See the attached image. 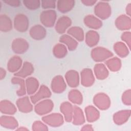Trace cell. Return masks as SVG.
<instances>
[{
  "instance_id": "37",
  "label": "cell",
  "mask_w": 131,
  "mask_h": 131,
  "mask_svg": "<svg viewBox=\"0 0 131 131\" xmlns=\"http://www.w3.org/2000/svg\"><path fill=\"white\" fill-rule=\"evenodd\" d=\"M53 54L57 58H64L68 53L67 47L62 43L56 44L53 48Z\"/></svg>"
},
{
  "instance_id": "30",
  "label": "cell",
  "mask_w": 131,
  "mask_h": 131,
  "mask_svg": "<svg viewBox=\"0 0 131 131\" xmlns=\"http://www.w3.org/2000/svg\"><path fill=\"white\" fill-rule=\"evenodd\" d=\"M85 121V119L82 110L79 106L74 105L72 121V123L75 125H80L83 124Z\"/></svg>"
},
{
  "instance_id": "15",
  "label": "cell",
  "mask_w": 131,
  "mask_h": 131,
  "mask_svg": "<svg viewBox=\"0 0 131 131\" xmlns=\"http://www.w3.org/2000/svg\"><path fill=\"white\" fill-rule=\"evenodd\" d=\"M64 78L66 83L71 88H76L79 84L80 76L78 72L76 70H70L67 71Z\"/></svg>"
},
{
  "instance_id": "5",
  "label": "cell",
  "mask_w": 131,
  "mask_h": 131,
  "mask_svg": "<svg viewBox=\"0 0 131 131\" xmlns=\"http://www.w3.org/2000/svg\"><path fill=\"white\" fill-rule=\"evenodd\" d=\"M42 121L51 127H56L63 124L64 117L60 113H53L44 115L42 117Z\"/></svg>"
},
{
  "instance_id": "4",
  "label": "cell",
  "mask_w": 131,
  "mask_h": 131,
  "mask_svg": "<svg viewBox=\"0 0 131 131\" xmlns=\"http://www.w3.org/2000/svg\"><path fill=\"white\" fill-rule=\"evenodd\" d=\"M54 108V103L50 99L41 100L35 104V112L39 116H44L50 113Z\"/></svg>"
},
{
  "instance_id": "18",
  "label": "cell",
  "mask_w": 131,
  "mask_h": 131,
  "mask_svg": "<svg viewBox=\"0 0 131 131\" xmlns=\"http://www.w3.org/2000/svg\"><path fill=\"white\" fill-rule=\"evenodd\" d=\"M73 110L74 106L70 102H63L60 105V111L63 115L65 121L68 122H71L72 121Z\"/></svg>"
},
{
  "instance_id": "43",
  "label": "cell",
  "mask_w": 131,
  "mask_h": 131,
  "mask_svg": "<svg viewBox=\"0 0 131 131\" xmlns=\"http://www.w3.org/2000/svg\"><path fill=\"white\" fill-rule=\"evenodd\" d=\"M3 2L13 7H18L21 3V2L19 0H4Z\"/></svg>"
},
{
  "instance_id": "46",
  "label": "cell",
  "mask_w": 131,
  "mask_h": 131,
  "mask_svg": "<svg viewBox=\"0 0 131 131\" xmlns=\"http://www.w3.org/2000/svg\"><path fill=\"white\" fill-rule=\"evenodd\" d=\"M125 12L126 15L130 17L131 15V3H128L125 8Z\"/></svg>"
},
{
  "instance_id": "16",
  "label": "cell",
  "mask_w": 131,
  "mask_h": 131,
  "mask_svg": "<svg viewBox=\"0 0 131 131\" xmlns=\"http://www.w3.org/2000/svg\"><path fill=\"white\" fill-rule=\"evenodd\" d=\"M29 34L31 37L36 40L44 39L47 35V31L43 26L41 25H35L29 30Z\"/></svg>"
},
{
  "instance_id": "27",
  "label": "cell",
  "mask_w": 131,
  "mask_h": 131,
  "mask_svg": "<svg viewBox=\"0 0 131 131\" xmlns=\"http://www.w3.org/2000/svg\"><path fill=\"white\" fill-rule=\"evenodd\" d=\"M85 43L89 47H93L96 46L100 39L99 34L95 30L88 31L84 35Z\"/></svg>"
},
{
  "instance_id": "6",
  "label": "cell",
  "mask_w": 131,
  "mask_h": 131,
  "mask_svg": "<svg viewBox=\"0 0 131 131\" xmlns=\"http://www.w3.org/2000/svg\"><path fill=\"white\" fill-rule=\"evenodd\" d=\"M93 103L98 109L105 111L110 108L111 101L109 96L104 93H98L93 98Z\"/></svg>"
},
{
  "instance_id": "8",
  "label": "cell",
  "mask_w": 131,
  "mask_h": 131,
  "mask_svg": "<svg viewBox=\"0 0 131 131\" xmlns=\"http://www.w3.org/2000/svg\"><path fill=\"white\" fill-rule=\"evenodd\" d=\"M51 95L52 93L49 88L47 85L42 84L34 94L30 96V98L32 103L35 104L41 100L50 98Z\"/></svg>"
},
{
  "instance_id": "29",
  "label": "cell",
  "mask_w": 131,
  "mask_h": 131,
  "mask_svg": "<svg viewBox=\"0 0 131 131\" xmlns=\"http://www.w3.org/2000/svg\"><path fill=\"white\" fill-rule=\"evenodd\" d=\"M75 4L74 0H58L56 2V7L59 12L66 13L72 10Z\"/></svg>"
},
{
  "instance_id": "31",
  "label": "cell",
  "mask_w": 131,
  "mask_h": 131,
  "mask_svg": "<svg viewBox=\"0 0 131 131\" xmlns=\"http://www.w3.org/2000/svg\"><path fill=\"white\" fill-rule=\"evenodd\" d=\"M114 50L116 54L120 57L125 58L129 53V49L127 46L122 41L116 42L114 45Z\"/></svg>"
},
{
  "instance_id": "9",
  "label": "cell",
  "mask_w": 131,
  "mask_h": 131,
  "mask_svg": "<svg viewBox=\"0 0 131 131\" xmlns=\"http://www.w3.org/2000/svg\"><path fill=\"white\" fill-rule=\"evenodd\" d=\"M29 48V43L23 38H15L12 42L11 49L16 54H22L26 52Z\"/></svg>"
},
{
  "instance_id": "41",
  "label": "cell",
  "mask_w": 131,
  "mask_h": 131,
  "mask_svg": "<svg viewBox=\"0 0 131 131\" xmlns=\"http://www.w3.org/2000/svg\"><path fill=\"white\" fill-rule=\"evenodd\" d=\"M131 90L128 89L125 91L122 95L121 100L122 103L128 106H130L131 104Z\"/></svg>"
},
{
  "instance_id": "45",
  "label": "cell",
  "mask_w": 131,
  "mask_h": 131,
  "mask_svg": "<svg viewBox=\"0 0 131 131\" xmlns=\"http://www.w3.org/2000/svg\"><path fill=\"white\" fill-rule=\"evenodd\" d=\"M81 130H93L94 129L91 124H86L82 126V127L81 128Z\"/></svg>"
},
{
  "instance_id": "33",
  "label": "cell",
  "mask_w": 131,
  "mask_h": 131,
  "mask_svg": "<svg viewBox=\"0 0 131 131\" xmlns=\"http://www.w3.org/2000/svg\"><path fill=\"white\" fill-rule=\"evenodd\" d=\"M67 33L77 41H82L84 39V33L83 30L80 27L73 26L68 29Z\"/></svg>"
},
{
  "instance_id": "32",
  "label": "cell",
  "mask_w": 131,
  "mask_h": 131,
  "mask_svg": "<svg viewBox=\"0 0 131 131\" xmlns=\"http://www.w3.org/2000/svg\"><path fill=\"white\" fill-rule=\"evenodd\" d=\"M11 82L13 84L19 85V88L16 91V94L19 97L25 96L27 93L26 82L24 78L17 76H14L12 78Z\"/></svg>"
},
{
  "instance_id": "25",
  "label": "cell",
  "mask_w": 131,
  "mask_h": 131,
  "mask_svg": "<svg viewBox=\"0 0 131 131\" xmlns=\"http://www.w3.org/2000/svg\"><path fill=\"white\" fill-rule=\"evenodd\" d=\"M25 82L27 93L30 96L34 94L39 88V82L35 77H27L25 80Z\"/></svg>"
},
{
  "instance_id": "48",
  "label": "cell",
  "mask_w": 131,
  "mask_h": 131,
  "mask_svg": "<svg viewBox=\"0 0 131 131\" xmlns=\"http://www.w3.org/2000/svg\"><path fill=\"white\" fill-rule=\"evenodd\" d=\"M16 130H28L29 129L28 128L24 127V126H21L20 127H18V128H16Z\"/></svg>"
},
{
  "instance_id": "44",
  "label": "cell",
  "mask_w": 131,
  "mask_h": 131,
  "mask_svg": "<svg viewBox=\"0 0 131 131\" xmlns=\"http://www.w3.org/2000/svg\"><path fill=\"white\" fill-rule=\"evenodd\" d=\"M81 2L86 6H92L96 4L97 1L94 0H81Z\"/></svg>"
},
{
  "instance_id": "39",
  "label": "cell",
  "mask_w": 131,
  "mask_h": 131,
  "mask_svg": "<svg viewBox=\"0 0 131 131\" xmlns=\"http://www.w3.org/2000/svg\"><path fill=\"white\" fill-rule=\"evenodd\" d=\"M32 129L34 131H46L48 130V126H47L46 124L45 123L43 122H41L40 121L37 120L34 122L32 126Z\"/></svg>"
},
{
  "instance_id": "23",
  "label": "cell",
  "mask_w": 131,
  "mask_h": 131,
  "mask_svg": "<svg viewBox=\"0 0 131 131\" xmlns=\"http://www.w3.org/2000/svg\"><path fill=\"white\" fill-rule=\"evenodd\" d=\"M34 70L33 65L31 62L26 61L23 63L20 69L18 72H16L14 74V76L23 78H27L33 73Z\"/></svg>"
},
{
  "instance_id": "10",
  "label": "cell",
  "mask_w": 131,
  "mask_h": 131,
  "mask_svg": "<svg viewBox=\"0 0 131 131\" xmlns=\"http://www.w3.org/2000/svg\"><path fill=\"white\" fill-rule=\"evenodd\" d=\"M80 82L84 87H90L95 82V76L90 68H84L80 72Z\"/></svg>"
},
{
  "instance_id": "13",
  "label": "cell",
  "mask_w": 131,
  "mask_h": 131,
  "mask_svg": "<svg viewBox=\"0 0 131 131\" xmlns=\"http://www.w3.org/2000/svg\"><path fill=\"white\" fill-rule=\"evenodd\" d=\"M72 25L71 19L67 16L59 17L55 24V29L58 34H63Z\"/></svg>"
},
{
  "instance_id": "40",
  "label": "cell",
  "mask_w": 131,
  "mask_h": 131,
  "mask_svg": "<svg viewBox=\"0 0 131 131\" xmlns=\"http://www.w3.org/2000/svg\"><path fill=\"white\" fill-rule=\"evenodd\" d=\"M56 1L54 0H42L41 1V6L44 9H55L56 7Z\"/></svg>"
},
{
  "instance_id": "17",
  "label": "cell",
  "mask_w": 131,
  "mask_h": 131,
  "mask_svg": "<svg viewBox=\"0 0 131 131\" xmlns=\"http://www.w3.org/2000/svg\"><path fill=\"white\" fill-rule=\"evenodd\" d=\"M0 124L2 127L10 129H16L18 126V123L15 118L8 115L1 116Z\"/></svg>"
},
{
  "instance_id": "1",
  "label": "cell",
  "mask_w": 131,
  "mask_h": 131,
  "mask_svg": "<svg viewBox=\"0 0 131 131\" xmlns=\"http://www.w3.org/2000/svg\"><path fill=\"white\" fill-rule=\"evenodd\" d=\"M94 13L96 17L100 19H106L112 14V8L110 4L106 1L97 2L94 9Z\"/></svg>"
},
{
  "instance_id": "12",
  "label": "cell",
  "mask_w": 131,
  "mask_h": 131,
  "mask_svg": "<svg viewBox=\"0 0 131 131\" xmlns=\"http://www.w3.org/2000/svg\"><path fill=\"white\" fill-rule=\"evenodd\" d=\"M51 88L52 91L55 93H62L67 88L66 80L61 75H57L55 76L52 80Z\"/></svg>"
},
{
  "instance_id": "42",
  "label": "cell",
  "mask_w": 131,
  "mask_h": 131,
  "mask_svg": "<svg viewBox=\"0 0 131 131\" xmlns=\"http://www.w3.org/2000/svg\"><path fill=\"white\" fill-rule=\"evenodd\" d=\"M121 40L124 42L128 48L130 49V45H131V33L130 31H125L124 32L121 36Z\"/></svg>"
},
{
  "instance_id": "11",
  "label": "cell",
  "mask_w": 131,
  "mask_h": 131,
  "mask_svg": "<svg viewBox=\"0 0 131 131\" xmlns=\"http://www.w3.org/2000/svg\"><path fill=\"white\" fill-rule=\"evenodd\" d=\"M16 105L18 111L23 113H28L33 109V103L28 96H22L16 101Z\"/></svg>"
},
{
  "instance_id": "34",
  "label": "cell",
  "mask_w": 131,
  "mask_h": 131,
  "mask_svg": "<svg viewBox=\"0 0 131 131\" xmlns=\"http://www.w3.org/2000/svg\"><path fill=\"white\" fill-rule=\"evenodd\" d=\"M105 65L112 72H117L120 70L122 66L120 59L117 57H111L105 62Z\"/></svg>"
},
{
  "instance_id": "3",
  "label": "cell",
  "mask_w": 131,
  "mask_h": 131,
  "mask_svg": "<svg viewBox=\"0 0 131 131\" xmlns=\"http://www.w3.org/2000/svg\"><path fill=\"white\" fill-rule=\"evenodd\" d=\"M57 19L56 12L53 9L45 10L40 14V21L43 26L51 28L54 26Z\"/></svg>"
},
{
  "instance_id": "35",
  "label": "cell",
  "mask_w": 131,
  "mask_h": 131,
  "mask_svg": "<svg viewBox=\"0 0 131 131\" xmlns=\"http://www.w3.org/2000/svg\"><path fill=\"white\" fill-rule=\"evenodd\" d=\"M69 100L73 104L81 105L83 102V96L82 93L77 89H72L68 93Z\"/></svg>"
},
{
  "instance_id": "24",
  "label": "cell",
  "mask_w": 131,
  "mask_h": 131,
  "mask_svg": "<svg viewBox=\"0 0 131 131\" xmlns=\"http://www.w3.org/2000/svg\"><path fill=\"white\" fill-rule=\"evenodd\" d=\"M94 74L97 79L104 80L108 77L109 72L104 64L98 63L94 67Z\"/></svg>"
},
{
  "instance_id": "26",
  "label": "cell",
  "mask_w": 131,
  "mask_h": 131,
  "mask_svg": "<svg viewBox=\"0 0 131 131\" xmlns=\"http://www.w3.org/2000/svg\"><path fill=\"white\" fill-rule=\"evenodd\" d=\"M84 112L86 119L89 123H92L97 121L100 117V112L94 106H87L84 108Z\"/></svg>"
},
{
  "instance_id": "14",
  "label": "cell",
  "mask_w": 131,
  "mask_h": 131,
  "mask_svg": "<svg viewBox=\"0 0 131 131\" xmlns=\"http://www.w3.org/2000/svg\"><path fill=\"white\" fill-rule=\"evenodd\" d=\"M115 24L116 28L121 31H127L131 28L130 17L126 14L118 16L115 20Z\"/></svg>"
},
{
  "instance_id": "21",
  "label": "cell",
  "mask_w": 131,
  "mask_h": 131,
  "mask_svg": "<svg viewBox=\"0 0 131 131\" xmlns=\"http://www.w3.org/2000/svg\"><path fill=\"white\" fill-rule=\"evenodd\" d=\"M23 60L18 56L14 55L8 60L7 64V70L11 73L18 72L23 66Z\"/></svg>"
},
{
  "instance_id": "7",
  "label": "cell",
  "mask_w": 131,
  "mask_h": 131,
  "mask_svg": "<svg viewBox=\"0 0 131 131\" xmlns=\"http://www.w3.org/2000/svg\"><path fill=\"white\" fill-rule=\"evenodd\" d=\"M14 29L19 32L27 31L29 26V19L28 16L23 13H18L15 15L13 20Z\"/></svg>"
},
{
  "instance_id": "36",
  "label": "cell",
  "mask_w": 131,
  "mask_h": 131,
  "mask_svg": "<svg viewBox=\"0 0 131 131\" xmlns=\"http://www.w3.org/2000/svg\"><path fill=\"white\" fill-rule=\"evenodd\" d=\"M12 21L10 18L6 14L0 15V30L2 32H7L12 30Z\"/></svg>"
},
{
  "instance_id": "28",
  "label": "cell",
  "mask_w": 131,
  "mask_h": 131,
  "mask_svg": "<svg viewBox=\"0 0 131 131\" xmlns=\"http://www.w3.org/2000/svg\"><path fill=\"white\" fill-rule=\"evenodd\" d=\"M59 42L64 44L69 51H73L76 49L78 41L69 34H63L59 38Z\"/></svg>"
},
{
  "instance_id": "2",
  "label": "cell",
  "mask_w": 131,
  "mask_h": 131,
  "mask_svg": "<svg viewBox=\"0 0 131 131\" xmlns=\"http://www.w3.org/2000/svg\"><path fill=\"white\" fill-rule=\"evenodd\" d=\"M91 56L94 61L101 62L112 57L113 53L105 48L97 47L92 50Z\"/></svg>"
},
{
  "instance_id": "47",
  "label": "cell",
  "mask_w": 131,
  "mask_h": 131,
  "mask_svg": "<svg viewBox=\"0 0 131 131\" xmlns=\"http://www.w3.org/2000/svg\"><path fill=\"white\" fill-rule=\"evenodd\" d=\"M6 71L5 69L3 68H0V79L2 80L5 78L6 75Z\"/></svg>"
},
{
  "instance_id": "22",
  "label": "cell",
  "mask_w": 131,
  "mask_h": 131,
  "mask_svg": "<svg viewBox=\"0 0 131 131\" xmlns=\"http://www.w3.org/2000/svg\"><path fill=\"white\" fill-rule=\"evenodd\" d=\"M0 111L4 115H12L17 112V107L10 100L4 99L1 101Z\"/></svg>"
},
{
  "instance_id": "19",
  "label": "cell",
  "mask_w": 131,
  "mask_h": 131,
  "mask_svg": "<svg viewBox=\"0 0 131 131\" xmlns=\"http://www.w3.org/2000/svg\"><path fill=\"white\" fill-rule=\"evenodd\" d=\"M83 22L86 26L93 30L99 29L103 25L101 20L92 14L86 15L83 19Z\"/></svg>"
},
{
  "instance_id": "38",
  "label": "cell",
  "mask_w": 131,
  "mask_h": 131,
  "mask_svg": "<svg viewBox=\"0 0 131 131\" xmlns=\"http://www.w3.org/2000/svg\"><path fill=\"white\" fill-rule=\"evenodd\" d=\"M23 3L26 8L31 10L38 9L41 6V1L39 0H24Z\"/></svg>"
},
{
  "instance_id": "20",
  "label": "cell",
  "mask_w": 131,
  "mask_h": 131,
  "mask_svg": "<svg viewBox=\"0 0 131 131\" xmlns=\"http://www.w3.org/2000/svg\"><path fill=\"white\" fill-rule=\"evenodd\" d=\"M130 116V110H123L116 112L113 116L114 122L118 125L126 123Z\"/></svg>"
}]
</instances>
